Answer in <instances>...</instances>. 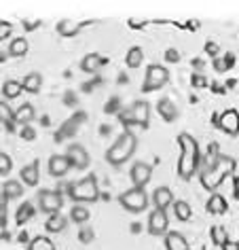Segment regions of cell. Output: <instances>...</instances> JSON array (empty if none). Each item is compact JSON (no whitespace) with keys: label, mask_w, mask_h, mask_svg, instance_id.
Listing matches in <instances>:
<instances>
[{"label":"cell","mask_w":239,"mask_h":250,"mask_svg":"<svg viewBox=\"0 0 239 250\" xmlns=\"http://www.w3.org/2000/svg\"><path fill=\"white\" fill-rule=\"evenodd\" d=\"M178 145L182 148L180 161H178V174H180V178L191 180L195 176V172L199 170V161H201L199 145H197V140L186 132H182L178 136Z\"/></svg>","instance_id":"obj_1"},{"label":"cell","mask_w":239,"mask_h":250,"mask_svg":"<svg viewBox=\"0 0 239 250\" xmlns=\"http://www.w3.org/2000/svg\"><path fill=\"white\" fill-rule=\"evenodd\" d=\"M235 167H237L235 159L229 157V155H220L212 167H203V170H201V185L210 191L218 189V187L235 172Z\"/></svg>","instance_id":"obj_2"},{"label":"cell","mask_w":239,"mask_h":250,"mask_svg":"<svg viewBox=\"0 0 239 250\" xmlns=\"http://www.w3.org/2000/svg\"><path fill=\"white\" fill-rule=\"evenodd\" d=\"M136 148H138L136 134L131 132V129H125V132L117 138L115 145L106 151V161H108L110 166H123L125 161H129L134 157Z\"/></svg>","instance_id":"obj_3"},{"label":"cell","mask_w":239,"mask_h":250,"mask_svg":"<svg viewBox=\"0 0 239 250\" xmlns=\"http://www.w3.org/2000/svg\"><path fill=\"white\" fill-rule=\"evenodd\" d=\"M70 197L74 202H80V204H91V202H98L100 199V187H98V180L93 174H89L87 178L74 183V189L70 193Z\"/></svg>","instance_id":"obj_4"},{"label":"cell","mask_w":239,"mask_h":250,"mask_svg":"<svg viewBox=\"0 0 239 250\" xmlns=\"http://www.w3.org/2000/svg\"><path fill=\"white\" fill-rule=\"evenodd\" d=\"M119 204L123 206L127 212H134V214H138V212H144L148 206V195L144 189H138V187H131L129 191L121 193V197H119Z\"/></svg>","instance_id":"obj_5"},{"label":"cell","mask_w":239,"mask_h":250,"mask_svg":"<svg viewBox=\"0 0 239 250\" xmlns=\"http://www.w3.org/2000/svg\"><path fill=\"white\" fill-rule=\"evenodd\" d=\"M169 81V70L161 64H153L146 68V77H144V87L142 91H155V89H161Z\"/></svg>","instance_id":"obj_6"},{"label":"cell","mask_w":239,"mask_h":250,"mask_svg":"<svg viewBox=\"0 0 239 250\" xmlns=\"http://www.w3.org/2000/svg\"><path fill=\"white\" fill-rule=\"evenodd\" d=\"M64 206V199H61L60 191H51V189H42L39 193V208L45 212V214H58Z\"/></svg>","instance_id":"obj_7"},{"label":"cell","mask_w":239,"mask_h":250,"mask_svg":"<svg viewBox=\"0 0 239 250\" xmlns=\"http://www.w3.org/2000/svg\"><path fill=\"white\" fill-rule=\"evenodd\" d=\"M129 176H131V183L138 189H144V187L148 185V180L153 178V167L148 164H144V161H136L134 166H131L129 170Z\"/></svg>","instance_id":"obj_8"},{"label":"cell","mask_w":239,"mask_h":250,"mask_svg":"<svg viewBox=\"0 0 239 250\" xmlns=\"http://www.w3.org/2000/svg\"><path fill=\"white\" fill-rule=\"evenodd\" d=\"M167 212L163 210H153L148 214V233L150 235H167Z\"/></svg>","instance_id":"obj_9"},{"label":"cell","mask_w":239,"mask_h":250,"mask_svg":"<svg viewBox=\"0 0 239 250\" xmlns=\"http://www.w3.org/2000/svg\"><path fill=\"white\" fill-rule=\"evenodd\" d=\"M131 112V125H140V127H148V119H150V106L144 100H138L129 106Z\"/></svg>","instance_id":"obj_10"},{"label":"cell","mask_w":239,"mask_h":250,"mask_svg":"<svg viewBox=\"0 0 239 250\" xmlns=\"http://www.w3.org/2000/svg\"><path fill=\"white\" fill-rule=\"evenodd\" d=\"M218 127L222 129L224 134H229V136H237L239 134V112L235 108L224 110L222 115H220Z\"/></svg>","instance_id":"obj_11"},{"label":"cell","mask_w":239,"mask_h":250,"mask_svg":"<svg viewBox=\"0 0 239 250\" xmlns=\"http://www.w3.org/2000/svg\"><path fill=\"white\" fill-rule=\"evenodd\" d=\"M66 157H68V161H70V166L77 167V170H85V167L89 166V161H91L87 148L80 146V145H72L70 148H68Z\"/></svg>","instance_id":"obj_12"},{"label":"cell","mask_w":239,"mask_h":250,"mask_svg":"<svg viewBox=\"0 0 239 250\" xmlns=\"http://www.w3.org/2000/svg\"><path fill=\"white\" fill-rule=\"evenodd\" d=\"M70 161H68L66 155H53L51 159H49V174L55 178H61L66 176L68 172H70Z\"/></svg>","instance_id":"obj_13"},{"label":"cell","mask_w":239,"mask_h":250,"mask_svg":"<svg viewBox=\"0 0 239 250\" xmlns=\"http://www.w3.org/2000/svg\"><path fill=\"white\" fill-rule=\"evenodd\" d=\"M153 204H155V210H163L165 212L169 206L174 204V193L169 187H159V189H155L153 193Z\"/></svg>","instance_id":"obj_14"},{"label":"cell","mask_w":239,"mask_h":250,"mask_svg":"<svg viewBox=\"0 0 239 250\" xmlns=\"http://www.w3.org/2000/svg\"><path fill=\"white\" fill-rule=\"evenodd\" d=\"M83 26H87L85 21H77V20H61L60 23H58V34L60 36H77L79 32H80V28Z\"/></svg>","instance_id":"obj_15"},{"label":"cell","mask_w":239,"mask_h":250,"mask_svg":"<svg viewBox=\"0 0 239 250\" xmlns=\"http://www.w3.org/2000/svg\"><path fill=\"white\" fill-rule=\"evenodd\" d=\"M106 62H108V60L102 58L100 53H87L85 58H83V62H80V68H83L85 72H91L93 74V72H98L100 68L106 64Z\"/></svg>","instance_id":"obj_16"},{"label":"cell","mask_w":239,"mask_h":250,"mask_svg":"<svg viewBox=\"0 0 239 250\" xmlns=\"http://www.w3.org/2000/svg\"><path fill=\"white\" fill-rule=\"evenodd\" d=\"M165 248L167 250H188V240L180 233V231H167Z\"/></svg>","instance_id":"obj_17"},{"label":"cell","mask_w":239,"mask_h":250,"mask_svg":"<svg viewBox=\"0 0 239 250\" xmlns=\"http://www.w3.org/2000/svg\"><path fill=\"white\" fill-rule=\"evenodd\" d=\"M157 112H159L165 121H176V117H178V108H176V104L169 98H161L159 102H157Z\"/></svg>","instance_id":"obj_18"},{"label":"cell","mask_w":239,"mask_h":250,"mask_svg":"<svg viewBox=\"0 0 239 250\" xmlns=\"http://www.w3.org/2000/svg\"><path fill=\"white\" fill-rule=\"evenodd\" d=\"M36 119V110H34V106L32 104H21L20 108L15 110V123H20V125H30Z\"/></svg>","instance_id":"obj_19"},{"label":"cell","mask_w":239,"mask_h":250,"mask_svg":"<svg viewBox=\"0 0 239 250\" xmlns=\"http://www.w3.org/2000/svg\"><path fill=\"white\" fill-rule=\"evenodd\" d=\"M68 227V218L64 214H51L47 218V223H45V229L49 231V233H61Z\"/></svg>","instance_id":"obj_20"},{"label":"cell","mask_w":239,"mask_h":250,"mask_svg":"<svg viewBox=\"0 0 239 250\" xmlns=\"http://www.w3.org/2000/svg\"><path fill=\"white\" fill-rule=\"evenodd\" d=\"M39 178H40L39 161H32V164L23 166V170H21V180H23V183H26L28 187H34L36 183H39Z\"/></svg>","instance_id":"obj_21"},{"label":"cell","mask_w":239,"mask_h":250,"mask_svg":"<svg viewBox=\"0 0 239 250\" xmlns=\"http://www.w3.org/2000/svg\"><path fill=\"white\" fill-rule=\"evenodd\" d=\"M40 85H42V77L39 72H30V74H26V79L21 81L23 91H28V93H39Z\"/></svg>","instance_id":"obj_22"},{"label":"cell","mask_w":239,"mask_h":250,"mask_svg":"<svg viewBox=\"0 0 239 250\" xmlns=\"http://www.w3.org/2000/svg\"><path fill=\"white\" fill-rule=\"evenodd\" d=\"M21 91H23V87H21L20 81H15V79H9V81H4V83H2V96L7 100L20 98Z\"/></svg>","instance_id":"obj_23"},{"label":"cell","mask_w":239,"mask_h":250,"mask_svg":"<svg viewBox=\"0 0 239 250\" xmlns=\"http://www.w3.org/2000/svg\"><path fill=\"white\" fill-rule=\"evenodd\" d=\"M28 41L23 39V36H20V39H13L11 41V45H9V55L11 58H23V55L28 53Z\"/></svg>","instance_id":"obj_24"},{"label":"cell","mask_w":239,"mask_h":250,"mask_svg":"<svg viewBox=\"0 0 239 250\" xmlns=\"http://www.w3.org/2000/svg\"><path fill=\"white\" fill-rule=\"evenodd\" d=\"M226 199L222 195H218V193H214V195L207 199V212H212V214H224L226 212Z\"/></svg>","instance_id":"obj_25"},{"label":"cell","mask_w":239,"mask_h":250,"mask_svg":"<svg viewBox=\"0 0 239 250\" xmlns=\"http://www.w3.org/2000/svg\"><path fill=\"white\" fill-rule=\"evenodd\" d=\"M0 125H7L9 129L15 127V112L9 102H2V100H0Z\"/></svg>","instance_id":"obj_26"},{"label":"cell","mask_w":239,"mask_h":250,"mask_svg":"<svg viewBox=\"0 0 239 250\" xmlns=\"http://www.w3.org/2000/svg\"><path fill=\"white\" fill-rule=\"evenodd\" d=\"M2 195H7V199H17L23 195V187L20 185V180H7L2 185Z\"/></svg>","instance_id":"obj_27"},{"label":"cell","mask_w":239,"mask_h":250,"mask_svg":"<svg viewBox=\"0 0 239 250\" xmlns=\"http://www.w3.org/2000/svg\"><path fill=\"white\" fill-rule=\"evenodd\" d=\"M28 250H55V244L45 235H36L32 242H28Z\"/></svg>","instance_id":"obj_28"},{"label":"cell","mask_w":239,"mask_h":250,"mask_svg":"<svg viewBox=\"0 0 239 250\" xmlns=\"http://www.w3.org/2000/svg\"><path fill=\"white\" fill-rule=\"evenodd\" d=\"M174 214H176L178 221L186 223L188 218L193 216V210H191V206H188L186 202H174Z\"/></svg>","instance_id":"obj_29"},{"label":"cell","mask_w":239,"mask_h":250,"mask_svg":"<svg viewBox=\"0 0 239 250\" xmlns=\"http://www.w3.org/2000/svg\"><path fill=\"white\" fill-rule=\"evenodd\" d=\"M142 60H144L142 47H131L129 51H127V58H125V62H127L129 68H138V66L142 64Z\"/></svg>","instance_id":"obj_30"},{"label":"cell","mask_w":239,"mask_h":250,"mask_svg":"<svg viewBox=\"0 0 239 250\" xmlns=\"http://www.w3.org/2000/svg\"><path fill=\"white\" fill-rule=\"evenodd\" d=\"M83 119H85V112H79V115H74V117H72V121H70V123H66V125H64V129H61V132L58 134V140L64 138V134H74V132H77V127H79L80 123H83Z\"/></svg>","instance_id":"obj_31"},{"label":"cell","mask_w":239,"mask_h":250,"mask_svg":"<svg viewBox=\"0 0 239 250\" xmlns=\"http://www.w3.org/2000/svg\"><path fill=\"white\" fill-rule=\"evenodd\" d=\"M70 218H72V223H79V225H83L85 221H89V210H87V206L77 204L70 210Z\"/></svg>","instance_id":"obj_32"},{"label":"cell","mask_w":239,"mask_h":250,"mask_svg":"<svg viewBox=\"0 0 239 250\" xmlns=\"http://www.w3.org/2000/svg\"><path fill=\"white\" fill-rule=\"evenodd\" d=\"M32 216H34V206L30 202H26L20 210H17V223H26L28 218H32Z\"/></svg>","instance_id":"obj_33"},{"label":"cell","mask_w":239,"mask_h":250,"mask_svg":"<svg viewBox=\"0 0 239 250\" xmlns=\"http://www.w3.org/2000/svg\"><path fill=\"white\" fill-rule=\"evenodd\" d=\"M11 170H13V161H11L7 153L0 151V176H7Z\"/></svg>","instance_id":"obj_34"},{"label":"cell","mask_w":239,"mask_h":250,"mask_svg":"<svg viewBox=\"0 0 239 250\" xmlns=\"http://www.w3.org/2000/svg\"><path fill=\"white\" fill-rule=\"evenodd\" d=\"M212 240H214V244L216 246H222V244L226 242V233H224V229L222 227H212Z\"/></svg>","instance_id":"obj_35"},{"label":"cell","mask_w":239,"mask_h":250,"mask_svg":"<svg viewBox=\"0 0 239 250\" xmlns=\"http://www.w3.org/2000/svg\"><path fill=\"white\" fill-rule=\"evenodd\" d=\"M11 34H13V23L0 21V41H7Z\"/></svg>","instance_id":"obj_36"},{"label":"cell","mask_w":239,"mask_h":250,"mask_svg":"<svg viewBox=\"0 0 239 250\" xmlns=\"http://www.w3.org/2000/svg\"><path fill=\"white\" fill-rule=\"evenodd\" d=\"M191 83H193V87H197V89H201V87H205V85H207V79L203 77V74L195 72L193 77H191Z\"/></svg>","instance_id":"obj_37"},{"label":"cell","mask_w":239,"mask_h":250,"mask_svg":"<svg viewBox=\"0 0 239 250\" xmlns=\"http://www.w3.org/2000/svg\"><path fill=\"white\" fill-rule=\"evenodd\" d=\"M79 240L83 242V244H89V242H93V229L91 227H83L80 229V233H79Z\"/></svg>","instance_id":"obj_38"},{"label":"cell","mask_w":239,"mask_h":250,"mask_svg":"<svg viewBox=\"0 0 239 250\" xmlns=\"http://www.w3.org/2000/svg\"><path fill=\"white\" fill-rule=\"evenodd\" d=\"M205 53H207V55H212V58L216 60V58H218V53H220V47L216 45V42H212V41H210V42H205Z\"/></svg>","instance_id":"obj_39"},{"label":"cell","mask_w":239,"mask_h":250,"mask_svg":"<svg viewBox=\"0 0 239 250\" xmlns=\"http://www.w3.org/2000/svg\"><path fill=\"white\" fill-rule=\"evenodd\" d=\"M20 136H21L23 140H28V142H30V140H34V138H36V132H34L32 127H30V125H26V127H21Z\"/></svg>","instance_id":"obj_40"},{"label":"cell","mask_w":239,"mask_h":250,"mask_svg":"<svg viewBox=\"0 0 239 250\" xmlns=\"http://www.w3.org/2000/svg\"><path fill=\"white\" fill-rule=\"evenodd\" d=\"M7 195H2L0 193V221H2V225H4V218H7Z\"/></svg>","instance_id":"obj_41"},{"label":"cell","mask_w":239,"mask_h":250,"mask_svg":"<svg viewBox=\"0 0 239 250\" xmlns=\"http://www.w3.org/2000/svg\"><path fill=\"white\" fill-rule=\"evenodd\" d=\"M165 60H167V62H172V64H176V62H180V53H178V49H167V51H165Z\"/></svg>","instance_id":"obj_42"},{"label":"cell","mask_w":239,"mask_h":250,"mask_svg":"<svg viewBox=\"0 0 239 250\" xmlns=\"http://www.w3.org/2000/svg\"><path fill=\"white\" fill-rule=\"evenodd\" d=\"M214 68H216L218 72H224V70H229V64H226V60L216 58V60H214Z\"/></svg>","instance_id":"obj_43"},{"label":"cell","mask_w":239,"mask_h":250,"mask_svg":"<svg viewBox=\"0 0 239 250\" xmlns=\"http://www.w3.org/2000/svg\"><path fill=\"white\" fill-rule=\"evenodd\" d=\"M64 104H66V106H77V104H79V102H77V93L68 91L66 96H64Z\"/></svg>","instance_id":"obj_44"},{"label":"cell","mask_w":239,"mask_h":250,"mask_svg":"<svg viewBox=\"0 0 239 250\" xmlns=\"http://www.w3.org/2000/svg\"><path fill=\"white\" fill-rule=\"evenodd\" d=\"M117 108H119V98H110L108 106H106V112H117Z\"/></svg>","instance_id":"obj_45"},{"label":"cell","mask_w":239,"mask_h":250,"mask_svg":"<svg viewBox=\"0 0 239 250\" xmlns=\"http://www.w3.org/2000/svg\"><path fill=\"white\" fill-rule=\"evenodd\" d=\"M222 250H239V242H233V240H226L222 244Z\"/></svg>","instance_id":"obj_46"},{"label":"cell","mask_w":239,"mask_h":250,"mask_svg":"<svg viewBox=\"0 0 239 250\" xmlns=\"http://www.w3.org/2000/svg\"><path fill=\"white\" fill-rule=\"evenodd\" d=\"M193 64H195V68H197V70H201V66H203V62H201V60H195Z\"/></svg>","instance_id":"obj_47"},{"label":"cell","mask_w":239,"mask_h":250,"mask_svg":"<svg viewBox=\"0 0 239 250\" xmlns=\"http://www.w3.org/2000/svg\"><path fill=\"white\" fill-rule=\"evenodd\" d=\"M20 242H28V233H21L20 235Z\"/></svg>","instance_id":"obj_48"}]
</instances>
